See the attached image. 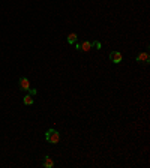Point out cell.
Here are the masks:
<instances>
[{
  "label": "cell",
  "instance_id": "cell-3",
  "mask_svg": "<svg viewBox=\"0 0 150 168\" xmlns=\"http://www.w3.org/2000/svg\"><path fill=\"white\" fill-rule=\"evenodd\" d=\"M135 60L138 62V63H149V60H150V56H149V53H140L137 57H135Z\"/></svg>",
  "mask_w": 150,
  "mask_h": 168
},
{
  "label": "cell",
  "instance_id": "cell-11",
  "mask_svg": "<svg viewBox=\"0 0 150 168\" xmlns=\"http://www.w3.org/2000/svg\"><path fill=\"white\" fill-rule=\"evenodd\" d=\"M75 48H77L78 51H81V45H80V44H77V45H75Z\"/></svg>",
  "mask_w": 150,
  "mask_h": 168
},
{
  "label": "cell",
  "instance_id": "cell-4",
  "mask_svg": "<svg viewBox=\"0 0 150 168\" xmlns=\"http://www.w3.org/2000/svg\"><path fill=\"white\" fill-rule=\"evenodd\" d=\"M18 86H20L21 90H29V89H30V81H29L27 78H20Z\"/></svg>",
  "mask_w": 150,
  "mask_h": 168
},
{
  "label": "cell",
  "instance_id": "cell-5",
  "mask_svg": "<svg viewBox=\"0 0 150 168\" xmlns=\"http://www.w3.org/2000/svg\"><path fill=\"white\" fill-rule=\"evenodd\" d=\"M42 165H44L45 168H51V167H54V162H53V159H51L50 156H45V159H44Z\"/></svg>",
  "mask_w": 150,
  "mask_h": 168
},
{
  "label": "cell",
  "instance_id": "cell-9",
  "mask_svg": "<svg viewBox=\"0 0 150 168\" xmlns=\"http://www.w3.org/2000/svg\"><path fill=\"white\" fill-rule=\"evenodd\" d=\"M93 45L96 47V50H101V48H102V44H101V42H95Z\"/></svg>",
  "mask_w": 150,
  "mask_h": 168
},
{
  "label": "cell",
  "instance_id": "cell-2",
  "mask_svg": "<svg viewBox=\"0 0 150 168\" xmlns=\"http://www.w3.org/2000/svg\"><path fill=\"white\" fill-rule=\"evenodd\" d=\"M110 60H111L113 63H122L123 57H122V54H120L119 51H111V53H110Z\"/></svg>",
  "mask_w": 150,
  "mask_h": 168
},
{
  "label": "cell",
  "instance_id": "cell-10",
  "mask_svg": "<svg viewBox=\"0 0 150 168\" xmlns=\"http://www.w3.org/2000/svg\"><path fill=\"white\" fill-rule=\"evenodd\" d=\"M29 95L35 96V95H36V89H29Z\"/></svg>",
  "mask_w": 150,
  "mask_h": 168
},
{
  "label": "cell",
  "instance_id": "cell-8",
  "mask_svg": "<svg viewBox=\"0 0 150 168\" xmlns=\"http://www.w3.org/2000/svg\"><path fill=\"white\" fill-rule=\"evenodd\" d=\"M23 102H24V105H32V104H33V96H32V95H27V96H24Z\"/></svg>",
  "mask_w": 150,
  "mask_h": 168
},
{
  "label": "cell",
  "instance_id": "cell-6",
  "mask_svg": "<svg viewBox=\"0 0 150 168\" xmlns=\"http://www.w3.org/2000/svg\"><path fill=\"white\" fill-rule=\"evenodd\" d=\"M93 47V44L92 42H89V41H84L83 44H81V51H90V48Z\"/></svg>",
  "mask_w": 150,
  "mask_h": 168
},
{
  "label": "cell",
  "instance_id": "cell-1",
  "mask_svg": "<svg viewBox=\"0 0 150 168\" xmlns=\"http://www.w3.org/2000/svg\"><path fill=\"white\" fill-rule=\"evenodd\" d=\"M45 140L51 144H57L59 140H60V134L56 131V129H48L47 134H45Z\"/></svg>",
  "mask_w": 150,
  "mask_h": 168
},
{
  "label": "cell",
  "instance_id": "cell-7",
  "mask_svg": "<svg viewBox=\"0 0 150 168\" xmlns=\"http://www.w3.org/2000/svg\"><path fill=\"white\" fill-rule=\"evenodd\" d=\"M77 33H69L68 35V38H66V41H68V44H75L77 42Z\"/></svg>",
  "mask_w": 150,
  "mask_h": 168
}]
</instances>
